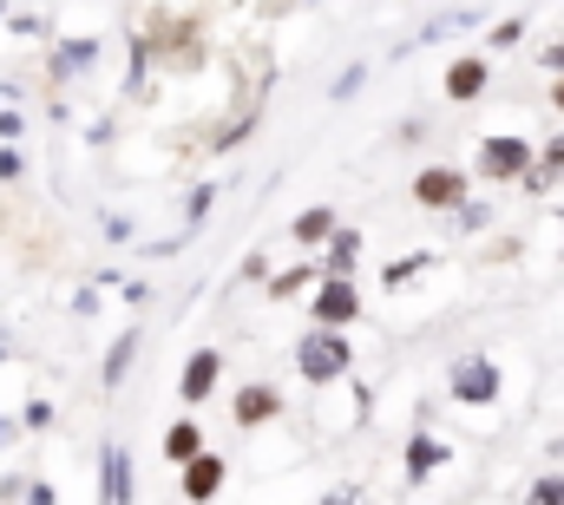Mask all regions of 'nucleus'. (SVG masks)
Wrapping results in <instances>:
<instances>
[{
  "instance_id": "4468645a",
  "label": "nucleus",
  "mask_w": 564,
  "mask_h": 505,
  "mask_svg": "<svg viewBox=\"0 0 564 505\" xmlns=\"http://www.w3.org/2000/svg\"><path fill=\"white\" fill-rule=\"evenodd\" d=\"M126 368H132V335H126V342L106 355V387H119V380H126Z\"/></svg>"
},
{
  "instance_id": "0eeeda50",
  "label": "nucleus",
  "mask_w": 564,
  "mask_h": 505,
  "mask_svg": "<svg viewBox=\"0 0 564 505\" xmlns=\"http://www.w3.org/2000/svg\"><path fill=\"white\" fill-rule=\"evenodd\" d=\"M276 413H282L276 387H243V394H237V427H263V420H276Z\"/></svg>"
},
{
  "instance_id": "f03ea898",
  "label": "nucleus",
  "mask_w": 564,
  "mask_h": 505,
  "mask_svg": "<svg viewBox=\"0 0 564 505\" xmlns=\"http://www.w3.org/2000/svg\"><path fill=\"white\" fill-rule=\"evenodd\" d=\"M525 164H532L525 138H486V144H479V171H486V178H519Z\"/></svg>"
},
{
  "instance_id": "20e7f679",
  "label": "nucleus",
  "mask_w": 564,
  "mask_h": 505,
  "mask_svg": "<svg viewBox=\"0 0 564 505\" xmlns=\"http://www.w3.org/2000/svg\"><path fill=\"white\" fill-rule=\"evenodd\" d=\"M355 309H361V296H355L341 276H328V289L315 296V322H322V329H341V322H355Z\"/></svg>"
},
{
  "instance_id": "39448f33",
  "label": "nucleus",
  "mask_w": 564,
  "mask_h": 505,
  "mask_svg": "<svg viewBox=\"0 0 564 505\" xmlns=\"http://www.w3.org/2000/svg\"><path fill=\"white\" fill-rule=\"evenodd\" d=\"M453 394H459V400H492V394H499V368H492L486 355L459 362V368H453Z\"/></svg>"
},
{
  "instance_id": "1a4fd4ad",
  "label": "nucleus",
  "mask_w": 564,
  "mask_h": 505,
  "mask_svg": "<svg viewBox=\"0 0 564 505\" xmlns=\"http://www.w3.org/2000/svg\"><path fill=\"white\" fill-rule=\"evenodd\" d=\"M479 93H486V60H459V66L446 73V99L466 106V99H479Z\"/></svg>"
},
{
  "instance_id": "423d86ee",
  "label": "nucleus",
  "mask_w": 564,
  "mask_h": 505,
  "mask_svg": "<svg viewBox=\"0 0 564 505\" xmlns=\"http://www.w3.org/2000/svg\"><path fill=\"white\" fill-rule=\"evenodd\" d=\"M224 473H230V466H224L217 453H197V460H184V499L204 505L217 486H224Z\"/></svg>"
},
{
  "instance_id": "dca6fc26",
  "label": "nucleus",
  "mask_w": 564,
  "mask_h": 505,
  "mask_svg": "<svg viewBox=\"0 0 564 505\" xmlns=\"http://www.w3.org/2000/svg\"><path fill=\"white\" fill-rule=\"evenodd\" d=\"M552 99H558V112H564V79H558V93H552Z\"/></svg>"
},
{
  "instance_id": "6e6552de",
  "label": "nucleus",
  "mask_w": 564,
  "mask_h": 505,
  "mask_svg": "<svg viewBox=\"0 0 564 505\" xmlns=\"http://www.w3.org/2000/svg\"><path fill=\"white\" fill-rule=\"evenodd\" d=\"M217 348H197L191 355V368H184V400H210V387H217Z\"/></svg>"
},
{
  "instance_id": "7ed1b4c3",
  "label": "nucleus",
  "mask_w": 564,
  "mask_h": 505,
  "mask_svg": "<svg viewBox=\"0 0 564 505\" xmlns=\"http://www.w3.org/2000/svg\"><path fill=\"white\" fill-rule=\"evenodd\" d=\"M414 197H421L426 211H446V204H459V197H466V178H459V171H446V164H433V171L414 178Z\"/></svg>"
},
{
  "instance_id": "f8f14e48",
  "label": "nucleus",
  "mask_w": 564,
  "mask_h": 505,
  "mask_svg": "<svg viewBox=\"0 0 564 505\" xmlns=\"http://www.w3.org/2000/svg\"><path fill=\"white\" fill-rule=\"evenodd\" d=\"M328 230H335V211H302L295 217V244H322Z\"/></svg>"
},
{
  "instance_id": "2eb2a0df",
  "label": "nucleus",
  "mask_w": 564,
  "mask_h": 505,
  "mask_svg": "<svg viewBox=\"0 0 564 505\" xmlns=\"http://www.w3.org/2000/svg\"><path fill=\"white\" fill-rule=\"evenodd\" d=\"M532 499H539V505H564V480H539V486H532Z\"/></svg>"
},
{
  "instance_id": "f257e3e1",
  "label": "nucleus",
  "mask_w": 564,
  "mask_h": 505,
  "mask_svg": "<svg viewBox=\"0 0 564 505\" xmlns=\"http://www.w3.org/2000/svg\"><path fill=\"white\" fill-rule=\"evenodd\" d=\"M295 368H302L308 380H335L341 368H348V342H341V335H328V329H315V335L295 348Z\"/></svg>"
},
{
  "instance_id": "ddd939ff",
  "label": "nucleus",
  "mask_w": 564,
  "mask_h": 505,
  "mask_svg": "<svg viewBox=\"0 0 564 505\" xmlns=\"http://www.w3.org/2000/svg\"><path fill=\"white\" fill-rule=\"evenodd\" d=\"M433 460H446V447H433V440H414V453H408V473H414V480H426V473H433Z\"/></svg>"
},
{
  "instance_id": "9b49d317",
  "label": "nucleus",
  "mask_w": 564,
  "mask_h": 505,
  "mask_svg": "<svg viewBox=\"0 0 564 505\" xmlns=\"http://www.w3.org/2000/svg\"><path fill=\"white\" fill-rule=\"evenodd\" d=\"M106 486H112V505L132 499V460L126 453H106Z\"/></svg>"
},
{
  "instance_id": "9d476101",
  "label": "nucleus",
  "mask_w": 564,
  "mask_h": 505,
  "mask_svg": "<svg viewBox=\"0 0 564 505\" xmlns=\"http://www.w3.org/2000/svg\"><path fill=\"white\" fill-rule=\"evenodd\" d=\"M197 453H204V433H197L191 420L164 427V460H171V466H184V460H197Z\"/></svg>"
}]
</instances>
